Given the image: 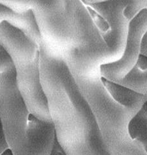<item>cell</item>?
<instances>
[{"mask_svg":"<svg viewBox=\"0 0 147 155\" xmlns=\"http://www.w3.org/2000/svg\"><path fill=\"white\" fill-rule=\"evenodd\" d=\"M1 45L13 59L18 88L29 111L42 121H52L40 73V45L6 21H1Z\"/></svg>","mask_w":147,"mask_h":155,"instance_id":"obj_1","label":"cell"},{"mask_svg":"<svg viewBox=\"0 0 147 155\" xmlns=\"http://www.w3.org/2000/svg\"><path fill=\"white\" fill-rule=\"evenodd\" d=\"M147 32V8L140 10L128 23L126 45L122 57L115 62L100 66V74L117 82L134 68L141 54L142 39Z\"/></svg>","mask_w":147,"mask_h":155,"instance_id":"obj_2","label":"cell"},{"mask_svg":"<svg viewBox=\"0 0 147 155\" xmlns=\"http://www.w3.org/2000/svg\"><path fill=\"white\" fill-rule=\"evenodd\" d=\"M101 81L112 98L129 110L138 112L147 101V93L142 94L138 93L125 85L106 79L103 76H101Z\"/></svg>","mask_w":147,"mask_h":155,"instance_id":"obj_3","label":"cell"},{"mask_svg":"<svg viewBox=\"0 0 147 155\" xmlns=\"http://www.w3.org/2000/svg\"><path fill=\"white\" fill-rule=\"evenodd\" d=\"M128 129L130 138L139 142L147 153V112L143 108L131 119Z\"/></svg>","mask_w":147,"mask_h":155,"instance_id":"obj_4","label":"cell"},{"mask_svg":"<svg viewBox=\"0 0 147 155\" xmlns=\"http://www.w3.org/2000/svg\"><path fill=\"white\" fill-rule=\"evenodd\" d=\"M49 155H66V153H65L64 150V148L62 147V146L60 145V143L59 142L57 133H56V137H55V140L53 141L51 152H50V154Z\"/></svg>","mask_w":147,"mask_h":155,"instance_id":"obj_5","label":"cell"},{"mask_svg":"<svg viewBox=\"0 0 147 155\" xmlns=\"http://www.w3.org/2000/svg\"><path fill=\"white\" fill-rule=\"evenodd\" d=\"M8 148H9V143L7 142V139H6L5 132H4L3 129L2 128V133H1V148H0L1 153L5 151Z\"/></svg>","mask_w":147,"mask_h":155,"instance_id":"obj_6","label":"cell"},{"mask_svg":"<svg viewBox=\"0 0 147 155\" xmlns=\"http://www.w3.org/2000/svg\"><path fill=\"white\" fill-rule=\"evenodd\" d=\"M1 155H13V153L10 148H8V149H6L5 151L1 153Z\"/></svg>","mask_w":147,"mask_h":155,"instance_id":"obj_7","label":"cell"},{"mask_svg":"<svg viewBox=\"0 0 147 155\" xmlns=\"http://www.w3.org/2000/svg\"><path fill=\"white\" fill-rule=\"evenodd\" d=\"M142 108H143L144 110L147 112V101H145V104H143V106H142Z\"/></svg>","mask_w":147,"mask_h":155,"instance_id":"obj_8","label":"cell"}]
</instances>
